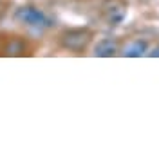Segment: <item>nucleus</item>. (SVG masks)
<instances>
[{
  "instance_id": "1",
  "label": "nucleus",
  "mask_w": 159,
  "mask_h": 159,
  "mask_svg": "<svg viewBox=\"0 0 159 159\" xmlns=\"http://www.w3.org/2000/svg\"><path fill=\"white\" fill-rule=\"evenodd\" d=\"M15 20L18 22V24H24V25H27L31 29H47V27H52L54 25V22L52 18H49L45 13L38 7H34V6H20L18 9L15 11Z\"/></svg>"
},
{
  "instance_id": "3",
  "label": "nucleus",
  "mask_w": 159,
  "mask_h": 159,
  "mask_svg": "<svg viewBox=\"0 0 159 159\" xmlns=\"http://www.w3.org/2000/svg\"><path fill=\"white\" fill-rule=\"evenodd\" d=\"M121 54L125 58H141V56L148 54V42L147 40H132L123 47Z\"/></svg>"
},
{
  "instance_id": "6",
  "label": "nucleus",
  "mask_w": 159,
  "mask_h": 159,
  "mask_svg": "<svg viewBox=\"0 0 159 159\" xmlns=\"http://www.w3.org/2000/svg\"><path fill=\"white\" fill-rule=\"evenodd\" d=\"M123 18H125V9H121V7L116 11H110V15H109L110 24H119Z\"/></svg>"
},
{
  "instance_id": "4",
  "label": "nucleus",
  "mask_w": 159,
  "mask_h": 159,
  "mask_svg": "<svg viewBox=\"0 0 159 159\" xmlns=\"http://www.w3.org/2000/svg\"><path fill=\"white\" fill-rule=\"evenodd\" d=\"M92 52L98 58H110V56H114L118 52V43H116L114 38H103L94 45V51Z\"/></svg>"
},
{
  "instance_id": "5",
  "label": "nucleus",
  "mask_w": 159,
  "mask_h": 159,
  "mask_svg": "<svg viewBox=\"0 0 159 159\" xmlns=\"http://www.w3.org/2000/svg\"><path fill=\"white\" fill-rule=\"evenodd\" d=\"M24 49H25V45H24L22 40H11L9 43L6 45V52H7V54H13V56H15V54H20Z\"/></svg>"
},
{
  "instance_id": "2",
  "label": "nucleus",
  "mask_w": 159,
  "mask_h": 159,
  "mask_svg": "<svg viewBox=\"0 0 159 159\" xmlns=\"http://www.w3.org/2000/svg\"><path fill=\"white\" fill-rule=\"evenodd\" d=\"M92 40V31L90 29H67L61 33L60 43L61 47L69 51H83Z\"/></svg>"
},
{
  "instance_id": "7",
  "label": "nucleus",
  "mask_w": 159,
  "mask_h": 159,
  "mask_svg": "<svg viewBox=\"0 0 159 159\" xmlns=\"http://www.w3.org/2000/svg\"><path fill=\"white\" fill-rule=\"evenodd\" d=\"M148 54L152 56V58H159V45H156V47H154V49L150 51Z\"/></svg>"
}]
</instances>
